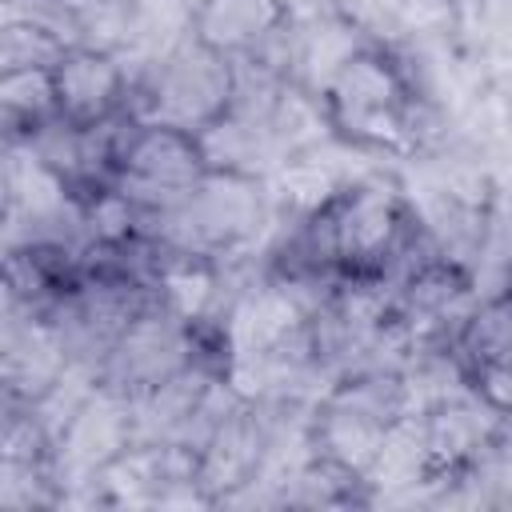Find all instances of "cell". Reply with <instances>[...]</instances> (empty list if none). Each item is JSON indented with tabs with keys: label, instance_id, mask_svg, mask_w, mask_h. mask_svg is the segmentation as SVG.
<instances>
[{
	"label": "cell",
	"instance_id": "obj_5",
	"mask_svg": "<svg viewBox=\"0 0 512 512\" xmlns=\"http://www.w3.org/2000/svg\"><path fill=\"white\" fill-rule=\"evenodd\" d=\"M52 68H4L0 72V124L4 144H24L48 124H56Z\"/></svg>",
	"mask_w": 512,
	"mask_h": 512
},
{
	"label": "cell",
	"instance_id": "obj_1",
	"mask_svg": "<svg viewBox=\"0 0 512 512\" xmlns=\"http://www.w3.org/2000/svg\"><path fill=\"white\" fill-rule=\"evenodd\" d=\"M236 100V64L196 36H180L164 52L132 64V104L140 120H156L184 132H204Z\"/></svg>",
	"mask_w": 512,
	"mask_h": 512
},
{
	"label": "cell",
	"instance_id": "obj_4",
	"mask_svg": "<svg viewBox=\"0 0 512 512\" xmlns=\"http://www.w3.org/2000/svg\"><path fill=\"white\" fill-rule=\"evenodd\" d=\"M56 112L72 128H100L128 112L132 104V64L116 52L72 44L52 64Z\"/></svg>",
	"mask_w": 512,
	"mask_h": 512
},
{
	"label": "cell",
	"instance_id": "obj_3",
	"mask_svg": "<svg viewBox=\"0 0 512 512\" xmlns=\"http://www.w3.org/2000/svg\"><path fill=\"white\" fill-rule=\"evenodd\" d=\"M448 352L464 384L512 420V280L480 292Z\"/></svg>",
	"mask_w": 512,
	"mask_h": 512
},
{
	"label": "cell",
	"instance_id": "obj_2",
	"mask_svg": "<svg viewBox=\"0 0 512 512\" xmlns=\"http://www.w3.org/2000/svg\"><path fill=\"white\" fill-rule=\"evenodd\" d=\"M296 4L292 0H192L188 36L228 56L232 64H260L292 80L296 56Z\"/></svg>",
	"mask_w": 512,
	"mask_h": 512
}]
</instances>
